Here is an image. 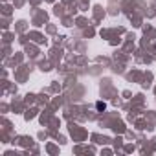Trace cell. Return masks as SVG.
Returning a JSON list of instances; mask_svg holds the SVG:
<instances>
[{"label":"cell","mask_w":156,"mask_h":156,"mask_svg":"<svg viewBox=\"0 0 156 156\" xmlns=\"http://www.w3.org/2000/svg\"><path fill=\"white\" fill-rule=\"evenodd\" d=\"M96 107H98L99 110H105V107H107V105H105V103H101V101H98V105H96Z\"/></svg>","instance_id":"6da1fadb"}]
</instances>
